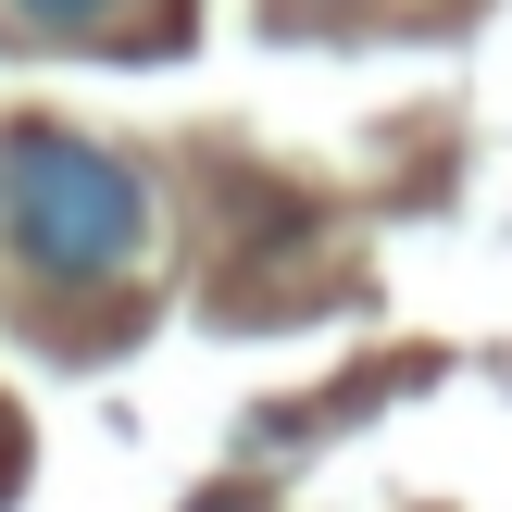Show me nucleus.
I'll return each instance as SVG.
<instances>
[{"label": "nucleus", "instance_id": "obj_1", "mask_svg": "<svg viewBox=\"0 0 512 512\" xmlns=\"http://www.w3.org/2000/svg\"><path fill=\"white\" fill-rule=\"evenodd\" d=\"M138 238H150V188L100 138H63V125L0 138V250L38 288H113L138 263Z\"/></svg>", "mask_w": 512, "mask_h": 512}, {"label": "nucleus", "instance_id": "obj_2", "mask_svg": "<svg viewBox=\"0 0 512 512\" xmlns=\"http://www.w3.org/2000/svg\"><path fill=\"white\" fill-rule=\"evenodd\" d=\"M13 25H38V38H100L113 0H13Z\"/></svg>", "mask_w": 512, "mask_h": 512}, {"label": "nucleus", "instance_id": "obj_3", "mask_svg": "<svg viewBox=\"0 0 512 512\" xmlns=\"http://www.w3.org/2000/svg\"><path fill=\"white\" fill-rule=\"evenodd\" d=\"M188 512H263V500H238V488H213V500H188Z\"/></svg>", "mask_w": 512, "mask_h": 512}]
</instances>
